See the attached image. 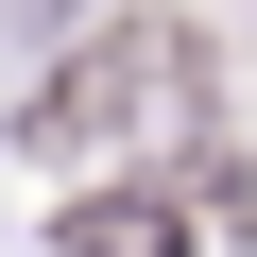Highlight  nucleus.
I'll return each instance as SVG.
<instances>
[{
    "label": "nucleus",
    "mask_w": 257,
    "mask_h": 257,
    "mask_svg": "<svg viewBox=\"0 0 257 257\" xmlns=\"http://www.w3.org/2000/svg\"><path fill=\"white\" fill-rule=\"evenodd\" d=\"M52 257H189V206H172V189H86V206L52 223Z\"/></svg>",
    "instance_id": "nucleus-2"
},
{
    "label": "nucleus",
    "mask_w": 257,
    "mask_h": 257,
    "mask_svg": "<svg viewBox=\"0 0 257 257\" xmlns=\"http://www.w3.org/2000/svg\"><path fill=\"white\" fill-rule=\"evenodd\" d=\"M155 103H172V120H206V35H189V18H120L86 69H52V86H35L18 138H35V155H103V138H138Z\"/></svg>",
    "instance_id": "nucleus-1"
}]
</instances>
